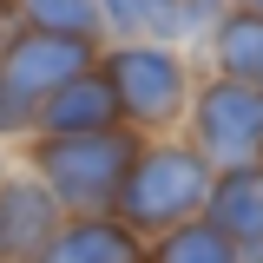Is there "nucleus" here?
<instances>
[{
	"label": "nucleus",
	"mask_w": 263,
	"mask_h": 263,
	"mask_svg": "<svg viewBox=\"0 0 263 263\" xmlns=\"http://www.w3.org/2000/svg\"><path fill=\"white\" fill-rule=\"evenodd\" d=\"M211 184H217V171L191 152L184 132L145 138L138 158H132V171H125V191L112 204V217L138 243H152V237H164V230H178V224H197L204 204H211Z\"/></svg>",
	"instance_id": "obj_1"
},
{
	"label": "nucleus",
	"mask_w": 263,
	"mask_h": 263,
	"mask_svg": "<svg viewBox=\"0 0 263 263\" xmlns=\"http://www.w3.org/2000/svg\"><path fill=\"white\" fill-rule=\"evenodd\" d=\"M138 132H99V138H27L20 145V164L53 191L66 217H112V204L125 191V171L138 158Z\"/></svg>",
	"instance_id": "obj_2"
},
{
	"label": "nucleus",
	"mask_w": 263,
	"mask_h": 263,
	"mask_svg": "<svg viewBox=\"0 0 263 263\" xmlns=\"http://www.w3.org/2000/svg\"><path fill=\"white\" fill-rule=\"evenodd\" d=\"M99 72L112 79L119 92V112L138 138H171L184 132V112H191V92H197V60L171 40H119L99 53Z\"/></svg>",
	"instance_id": "obj_3"
},
{
	"label": "nucleus",
	"mask_w": 263,
	"mask_h": 263,
	"mask_svg": "<svg viewBox=\"0 0 263 263\" xmlns=\"http://www.w3.org/2000/svg\"><path fill=\"white\" fill-rule=\"evenodd\" d=\"M184 138H191V152L211 171L263 164V92L204 72L191 92V112H184Z\"/></svg>",
	"instance_id": "obj_4"
},
{
	"label": "nucleus",
	"mask_w": 263,
	"mask_h": 263,
	"mask_svg": "<svg viewBox=\"0 0 263 263\" xmlns=\"http://www.w3.org/2000/svg\"><path fill=\"white\" fill-rule=\"evenodd\" d=\"M99 53H105V46H92V40H53V33L7 27L0 33V86L40 112L60 86L86 79V72L99 66Z\"/></svg>",
	"instance_id": "obj_5"
},
{
	"label": "nucleus",
	"mask_w": 263,
	"mask_h": 263,
	"mask_svg": "<svg viewBox=\"0 0 263 263\" xmlns=\"http://www.w3.org/2000/svg\"><path fill=\"white\" fill-rule=\"evenodd\" d=\"M66 230V211L53 204V191L13 158L0 178V263H40L53 250V237Z\"/></svg>",
	"instance_id": "obj_6"
},
{
	"label": "nucleus",
	"mask_w": 263,
	"mask_h": 263,
	"mask_svg": "<svg viewBox=\"0 0 263 263\" xmlns=\"http://www.w3.org/2000/svg\"><path fill=\"white\" fill-rule=\"evenodd\" d=\"M119 125H125V112H119V92H112V79L99 66L86 79L60 86L33 112V138H99V132H119Z\"/></svg>",
	"instance_id": "obj_7"
},
{
	"label": "nucleus",
	"mask_w": 263,
	"mask_h": 263,
	"mask_svg": "<svg viewBox=\"0 0 263 263\" xmlns=\"http://www.w3.org/2000/svg\"><path fill=\"white\" fill-rule=\"evenodd\" d=\"M204 224L230 237L243 263L263 257V164H237V171H217L211 184V204H204Z\"/></svg>",
	"instance_id": "obj_8"
},
{
	"label": "nucleus",
	"mask_w": 263,
	"mask_h": 263,
	"mask_svg": "<svg viewBox=\"0 0 263 263\" xmlns=\"http://www.w3.org/2000/svg\"><path fill=\"white\" fill-rule=\"evenodd\" d=\"M197 53H204V72L211 79H237V86H257L263 92V13H250L243 0L211 27V40Z\"/></svg>",
	"instance_id": "obj_9"
},
{
	"label": "nucleus",
	"mask_w": 263,
	"mask_h": 263,
	"mask_svg": "<svg viewBox=\"0 0 263 263\" xmlns=\"http://www.w3.org/2000/svg\"><path fill=\"white\" fill-rule=\"evenodd\" d=\"M40 263H145V243L119 217H66V230Z\"/></svg>",
	"instance_id": "obj_10"
},
{
	"label": "nucleus",
	"mask_w": 263,
	"mask_h": 263,
	"mask_svg": "<svg viewBox=\"0 0 263 263\" xmlns=\"http://www.w3.org/2000/svg\"><path fill=\"white\" fill-rule=\"evenodd\" d=\"M7 27L105 46V13H99V0H7Z\"/></svg>",
	"instance_id": "obj_11"
},
{
	"label": "nucleus",
	"mask_w": 263,
	"mask_h": 263,
	"mask_svg": "<svg viewBox=\"0 0 263 263\" xmlns=\"http://www.w3.org/2000/svg\"><path fill=\"white\" fill-rule=\"evenodd\" d=\"M145 263H243V250L197 217V224H178L164 237H152L145 243Z\"/></svg>",
	"instance_id": "obj_12"
},
{
	"label": "nucleus",
	"mask_w": 263,
	"mask_h": 263,
	"mask_svg": "<svg viewBox=\"0 0 263 263\" xmlns=\"http://www.w3.org/2000/svg\"><path fill=\"white\" fill-rule=\"evenodd\" d=\"M99 13H105V46H119V40H171V0H99Z\"/></svg>",
	"instance_id": "obj_13"
},
{
	"label": "nucleus",
	"mask_w": 263,
	"mask_h": 263,
	"mask_svg": "<svg viewBox=\"0 0 263 263\" xmlns=\"http://www.w3.org/2000/svg\"><path fill=\"white\" fill-rule=\"evenodd\" d=\"M27 138H33V105L0 86V152H13V145H27Z\"/></svg>",
	"instance_id": "obj_14"
},
{
	"label": "nucleus",
	"mask_w": 263,
	"mask_h": 263,
	"mask_svg": "<svg viewBox=\"0 0 263 263\" xmlns=\"http://www.w3.org/2000/svg\"><path fill=\"white\" fill-rule=\"evenodd\" d=\"M243 7H250V13H263V0H243Z\"/></svg>",
	"instance_id": "obj_15"
},
{
	"label": "nucleus",
	"mask_w": 263,
	"mask_h": 263,
	"mask_svg": "<svg viewBox=\"0 0 263 263\" xmlns=\"http://www.w3.org/2000/svg\"><path fill=\"white\" fill-rule=\"evenodd\" d=\"M0 178H7V158H0Z\"/></svg>",
	"instance_id": "obj_16"
},
{
	"label": "nucleus",
	"mask_w": 263,
	"mask_h": 263,
	"mask_svg": "<svg viewBox=\"0 0 263 263\" xmlns=\"http://www.w3.org/2000/svg\"><path fill=\"white\" fill-rule=\"evenodd\" d=\"M0 33H7V13H0Z\"/></svg>",
	"instance_id": "obj_17"
},
{
	"label": "nucleus",
	"mask_w": 263,
	"mask_h": 263,
	"mask_svg": "<svg viewBox=\"0 0 263 263\" xmlns=\"http://www.w3.org/2000/svg\"><path fill=\"white\" fill-rule=\"evenodd\" d=\"M0 13H7V0H0Z\"/></svg>",
	"instance_id": "obj_18"
},
{
	"label": "nucleus",
	"mask_w": 263,
	"mask_h": 263,
	"mask_svg": "<svg viewBox=\"0 0 263 263\" xmlns=\"http://www.w3.org/2000/svg\"><path fill=\"white\" fill-rule=\"evenodd\" d=\"M257 263H263V257H257Z\"/></svg>",
	"instance_id": "obj_19"
}]
</instances>
